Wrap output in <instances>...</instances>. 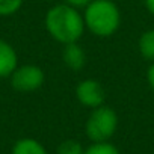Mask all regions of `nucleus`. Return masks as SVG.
I'll list each match as a JSON object with an SVG mask.
<instances>
[{
  "label": "nucleus",
  "mask_w": 154,
  "mask_h": 154,
  "mask_svg": "<svg viewBox=\"0 0 154 154\" xmlns=\"http://www.w3.org/2000/svg\"><path fill=\"white\" fill-rule=\"evenodd\" d=\"M85 154H121L119 149L107 142H92L88 148H85Z\"/></svg>",
  "instance_id": "11"
},
{
  "label": "nucleus",
  "mask_w": 154,
  "mask_h": 154,
  "mask_svg": "<svg viewBox=\"0 0 154 154\" xmlns=\"http://www.w3.org/2000/svg\"><path fill=\"white\" fill-rule=\"evenodd\" d=\"M82 14L85 27L98 38H109L119 29L121 12L113 0H92Z\"/></svg>",
  "instance_id": "2"
},
{
  "label": "nucleus",
  "mask_w": 154,
  "mask_h": 154,
  "mask_svg": "<svg viewBox=\"0 0 154 154\" xmlns=\"http://www.w3.org/2000/svg\"><path fill=\"white\" fill-rule=\"evenodd\" d=\"M137 50L140 56L149 62H154V29L145 30L137 39Z\"/></svg>",
  "instance_id": "9"
},
{
  "label": "nucleus",
  "mask_w": 154,
  "mask_h": 154,
  "mask_svg": "<svg viewBox=\"0 0 154 154\" xmlns=\"http://www.w3.org/2000/svg\"><path fill=\"white\" fill-rule=\"evenodd\" d=\"M24 0H0V15L9 17L20 11Z\"/></svg>",
  "instance_id": "12"
},
{
  "label": "nucleus",
  "mask_w": 154,
  "mask_h": 154,
  "mask_svg": "<svg viewBox=\"0 0 154 154\" xmlns=\"http://www.w3.org/2000/svg\"><path fill=\"white\" fill-rule=\"evenodd\" d=\"M56 154H85V148L79 140L65 139L57 145Z\"/></svg>",
  "instance_id": "10"
},
{
  "label": "nucleus",
  "mask_w": 154,
  "mask_h": 154,
  "mask_svg": "<svg viewBox=\"0 0 154 154\" xmlns=\"http://www.w3.org/2000/svg\"><path fill=\"white\" fill-rule=\"evenodd\" d=\"M11 85L18 92H33L38 91L45 82V72L41 66L33 63H26L17 66L11 74Z\"/></svg>",
  "instance_id": "4"
},
{
  "label": "nucleus",
  "mask_w": 154,
  "mask_h": 154,
  "mask_svg": "<svg viewBox=\"0 0 154 154\" xmlns=\"http://www.w3.org/2000/svg\"><path fill=\"white\" fill-rule=\"evenodd\" d=\"M145 154H152V152H145Z\"/></svg>",
  "instance_id": "16"
},
{
  "label": "nucleus",
  "mask_w": 154,
  "mask_h": 154,
  "mask_svg": "<svg viewBox=\"0 0 154 154\" xmlns=\"http://www.w3.org/2000/svg\"><path fill=\"white\" fill-rule=\"evenodd\" d=\"M116 128L118 115L106 104L92 109L85 124V133L91 142H107L115 134Z\"/></svg>",
  "instance_id": "3"
},
{
  "label": "nucleus",
  "mask_w": 154,
  "mask_h": 154,
  "mask_svg": "<svg viewBox=\"0 0 154 154\" xmlns=\"http://www.w3.org/2000/svg\"><path fill=\"white\" fill-rule=\"evenodd\" d=\"M18 66V56L15 48L0 39V77H11V74L15 71V68Z\"/></svg>",
  "instance_id": "7"
},
{
  "label": "nucleus",
  "mask_w": 154,
  "mask_h": 154,
  "mask_svg": "<svg viewBox=\"0 0 154 154\" xmlns=\"http://www.w3.org/2000/svg\"><path fill=\"white\" fill-rule=\"evenodd\" d=\"M11 154H48V151L39 140L32 137H23L14 143Z\"/></svg>",
  "instance_id": "8"
},
{
  "label": "nucleus",
  "mask_w": 154,
  "mask_h": 154,
  "mask_svg": "<svg viewBox=\"0 0 154 154\" xmlns=\"http://www.w3.org/2000/svg\"><path fill=\"white\" fill-rule=\"evenodd\" d=\"M91 2H92V0H63V3H66V5L75 8V9H82V8L85 9Z\"/></svg>",
  "instance_id": "13"
},
{
  "label": "nucleus",
  "mask_w": 154,
  "mask_h": 154,
  "mask_svg": "<svg viewBox=\"0 0 154 154\" xmlns=\"http://www.w3.org/2000/svg\"><path fill=\"white\" fill-rule=\"evenodd\" d=\"M62 60L66 68L72 71H80L86 65V53L83 47L79 45V42H71V44L63 45Z\"/></svg>",
  "instance_id": "6"
},
{
  "label": "nucleus",
  "mask_w": 154,
  "mask_h": 154,
  "mask_svg": "<svg viewBox=\"0 0 154 154\" xmlns=\"http://www.w3.org/2000/svg\"><path fill=\"white\" fill-rule=\"evenodd\" d=\"M44 24L48 35L63 45L79 42L86 29L83 14L66 3L51 6L45 14Z\"/></svg>",
  "instance_id": "1"
},
{
  "label": "nucleus",
  "mask_w": 154,
  "mask_h": 154,
  "mask_svg": "<svg viewBox=\"0 0 154 154\" xmlns=\"http://www.w3.org/2000/svg\"><path fill=\"white\" fill-rule=\"evenodd\" d=\"M75 98L82 106L97 109L106 101V91L98 80L85 79L75 86Z\"/></svg>",
  "instance_id": "5"
},
{
  "label": "nucleus",
  "mask_w": 154,
  "mask_h": 154,
  "mask_svg": "<svg viewBox=\"0 0 154 154\" xmlns=\"http://www.w3.org/2000/svg\"><path fill=\"white\" fill-rule=\"evenodd\" d=\"M145 8L151 15H154V0H145Z\"/></svg>",
  "instance_id": "15"
},
{
  "label": "nucleus",
  "mask_w": 154,
  "mask_h": 154,
  "mask_svg": "<svg viewBox=\"0 0 154 154\" xmlns=\"http://www.w3.org/2000/svg\"><path fill=\"white\" fill-rule=\"evenodd\" d=\"M146 82H148L151 91L154 92V62H151V65L146 69Z\"/></svg>",
  "instance_id": "14"
}]
</instances>
